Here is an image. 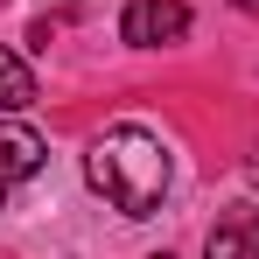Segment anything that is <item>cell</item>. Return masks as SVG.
Masks as SVG:
<instances>
[{
    "label": "cell",
    "instance_id": "cell-1",
    "mask_svg": "<svg viewBox=\"0 0 259 259\" xmlns=\"http://www.w3.org/2000/svg\"><path fill=\"white\" fill-rule=\"evenodd\" d=\"M84 182L119 217H154L168 203V189H175V154H168V140L154 126L119 119V126H105L84 147Z\"/></svg>",
    "mask_w": 259,
    "mask_h": 259
},
{
    "label": "cell",
    "instance_id": "cell-4",
    "mask_svg": "<svg viewBox=\"0 0 259 259\" xmlns=\"http://www.w3.org/2000/svg\"><path fill=\"white\" fill-rule=\"evenodd\" d=\"M203 259H259V210H252V203H238V210H224L210 224Z\"/></svg>",
    "mask_w": 259,
    "mask_h": 259
},
{
    "label": "cell",
    "instance_id": "cell-6",
    "mask_svg": "<svg viewBox=\"0 0 259 259\" xmlns=\"http://www.w3.org/2000/svg\"><path fill=\"white\" fill-rule=\"evenodd\" d=\"M154 259H168V252H154Z\"/></svg>",
    "mask_w": 259,
    "mask_h": 259
},
{
    "label": "cell",
    "instance_id": "cell-2",
    "mask_svg": "<svg viewBox=\"0 0 259 259\" xmlns=\"http://www.w3.org/2000/svg\"><path fill=\"white\" fill-rule=\"evenodd\" d=\"M42 161H49V147H42V133L35 126H14V119H0V210L42 175Z\"/></svg>",
    "mask_w": 259,
    "mask_h": 259
},
{
    "label": "cell",
    "instance_id": "cell-3",
    "mask_svg": "<svg viewBox=\"0 0 259 259\" xmlns=\"http://www.w3.org/2000/svg\"><path fill=\"white\" fill-rule=\"evenodd\" d=\"M119 35H126L133 49L182 42V35H189V7H182V0H126V14H119Z\"/></svg>",
    "mask_w": 259,
    "mask_h": 259
},
{
    "label": "cell",
    "instance_id": "cell-5",
    "mask_svg": "<svg viewBox=\"0 0 259 259\" xmlns=\"http://www.w3.org/2000/svg\"><path fill=\"white\" fill-rule=\"evenodd\" d=\"M28 105H35V70L14 49H0V112H28Z\"/></svg>",
    "mask_w": 259,
    "mask_h": 259
}]
</instances>
